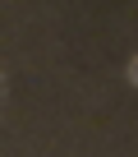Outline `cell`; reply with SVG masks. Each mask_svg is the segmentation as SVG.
Instances as JSON below:
<instances>
[{
	"label": "cell",
	"instance_id": "cell-1",
	"mask_svg": "<svg viewBox=\"0 0 138 157\" xmlns=\"http://www.w3.org/2000/svg\"><path fill=\"white\" fill-rule=\"evenodd\" d=\"M129 83H133V88H138V56H133V60H129Z\"/></svg>",
	"mask_w": 138,
	"mask_h": 157
},
{
	"label": "cell",
	"instance_id": "cell-2",
	"mask_svg": "<svg viewBox=\"0 0 138 157\" xmlns=\"http://www.w3.org/2000/svg\"><path fill=\"white\" fill-rule=\"evenodd\" d=\"M0 93H5V78H0Z\"/></svg>",
	"mask_w": 138,
	"mask_h": 157
}]
</instances>
